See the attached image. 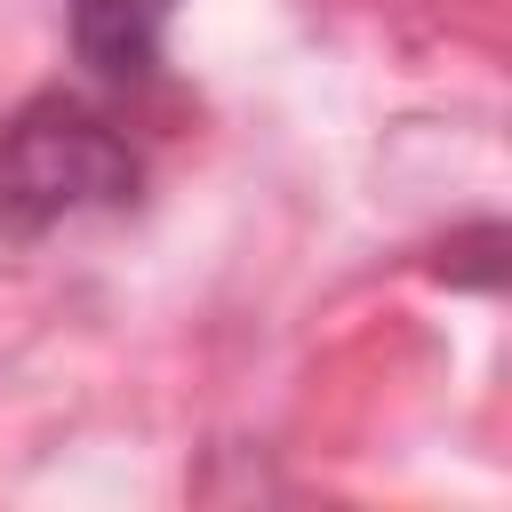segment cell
Listing matches in <instances>:
<instances>
[{"mask_svg":"<svg viewBox=\"0 0 512 512\" xmlns=\"http://www.w3.org/2000/svg\"><path fill=\"white\" fill-rule=\"evenodd\" d=\"M136 184H144V168H136L128 136L72 96H32L0 128V232L8 240H40L72 216L128 208Z\"/></svg>","mask_w":512,"mask_h":512,"instance_id":"cell-1","label":"cell"},{"mask_svg":"<svg viewBox=\"0 0 512 512\" xmlns=\"http://www.w3.org/2000/svg\"><path fill=\"white\" fill-rule=\"evenodd\" d=\"M176 0H72V48L96 80L128 88L160 64V32H168Z\"/></svg>","mask_w":512,"mask_h":512,"instance_id":"cell-2","label":"cell"}]
</instances>
